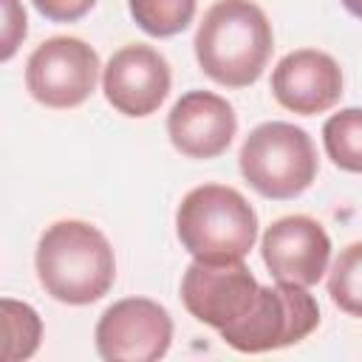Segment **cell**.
Here are the masks:
<instances>
[{
	"instance_id": "6da1fadb",
	"label": "cell",
	"mask_w": 362,
	"mask_h": 362,
	"mask_svg": "<svg viewBox=\"0 0 362 362\" xmlns=\"http://www.w3.org/2000/svg\"><path fill=\"white\" fill-rule=\"evenodd\" d=\"M201 71L223 88H249L269 65L274 34L266 11L252 0H218L195 31Z\"/></svg>"
},
{
	"instance_id": "7a4b0ae2",
	"label": "cell",
	"mask_w": 362,
	"mask_h": 362,
	"mask_svg": "<svg viewBox=\"0 0 362 362\" xmlns=\"http://www.w3.org/2000/svg\"><path fill=\"white\" fill-rule=\"evenodd\" d=\"M37 277L45 294L65 305L102 300L116 280V257L107 238L85 221H57L37 243Z\"/></svg>"
},
{
	"instance_id": "3957f363",
	"label": "cell",
	"mask_w": 362,
	"mask_h": 362,
	"mask_svg": "<svg viewBox=\"0 0 362 362\" xmlns=\"http://www.w3.org/2000/svg\"><path fill=\"white\" fill-rule=\"evenodd\" d=\"M175 232L195 260H243L257 240V215L235 187L201 184L181 198Z\"/></svg>"
},
{
	"instance_id": "277c9868",
	"label": "cell",
	"mask_w": 362,
	"mask_h": 362,
	"mask_svg": "<svg viewBox=\"0 0 362 362\" xmlns=\"http://www.w3.org/2000/svg\"><path fill=\"white\" fill-rule=\"evenodd\" d=\"M246 184L272 201L303 195L317 178V150L311 136L288 122L257 124L238 156Z\"/></svg>"
},
{
	"instance_id": "5b68a950",
	"label": "cell",
	"mask_w": 362,
	"mask_h": 362,
	"mask_svg": "<svg viewBox=\"0 0 362 362\" xmlns=\"http://www.w3.org/2000/svg\"><path fill=\"white\" fill-rule=\"evenodd\" d=\"M320 325V305L305 286L283 283L260 286L255 305L229 328H221V339L240 354H266L305 339Z\"/></svg>"
},
{
	"instance_id": "8992f818",
	"label": "cell",
	"mask_w": 362,
	"mask_h": 362,
	"mask_svg": "<svg viewBox=\"0 0 362 362\" xmlns=\"http://www.w3.org/2000/svg\"><path fill=\"white\" fill-rule=\"evenodd\" d=\"M99 79V54L79 37H51L25 62L28 93L54 110L79 107Z\"/></svg>"
},
{
	"instance_id": "52a82bcc",
	"label": "cell",
	"mask_w": 362,
	"mask_h": 362,
	"mask_svg": "<svg viewBox=\"0 0 362 362\" xmlns=\"http://www.w3.org/2000/svg\"><path fill=\"white\" fill-rule=\"evenodd\" d=\"M96 354L105 362H156L173 342V317L147 297H124L96 322Z\"/></svg>"
},
{
	"instance_id": "ba28073f",
	"label": "cell",
	"mask_w": 362,
	"mask_h": 362,
	"mask_svg": "<svg viewBox=\"0 0 362 362\" xmlns=\"http://www.w3.org/2000/svg\"><path fill=\"white\" fill-rule=\"evenodd\" d=\"M260 283L243 260L209 263L192 260L181 277L184 308L204 325L215 331L235 325L255 305Z\"/></svg>"
},
{
	"instance_id": "9c48e42d",
	"label": "cell",
	"mask_w": 362,
	"mask_h": 362,
	"mask_svg": "<svg viewBox=\"0 0 362 362\" xmlns=\"http://www.w3.org/2000/svg\"><path fill=\"white\" fill-rule=\"evenodd\" d=\"M260 252L274 280L308 288L317 286L328 269L331 238L320 221L308 215H286L266 229Z\"/></svg>"
},
{
	"instance_id": "30bf717a",
	"label": "cell",
	"mask_w": 362,
	"mask_h": 362,
	"mask_svg": "<svg viewBox=\"0 0 362 362\" xmlns=\"http://www.w3.org/2000/svg\"><path fill=\"white\" fill-rule=\"evenodd\" d=\"M102 90L119 113L144 119L156 113L170 93V65L156 48L130 42L107 59Z\"/></svg>"
},
{
	"instance_id": "8fae6325",
	"label": "cell",
	"mask_w": 362,
	"mask_h": 362,
	"mask_svg": "<svg viewBox=\"0 0 362 362\" xmlns=\"http://www.w3.org/2000/svg\"><path fill=\"white\" fill-rule=\"evenodd\" d=\"M238 130L235 107L212 90H187L167 116V136L187 158H218Z\"/></svg>"
},
{
	"instance_id": "7c38bea8",
	"label": "cell",
	"mask_w": 362,
	"mask_h": 362,
	"mask_svg": "<svg viewBox=\"0 0 362 362\" xmlns=\"http://www.w3.org/2000/svg\"><path fill=\"white\" fill-rule=\"evenodd\" d=\"M272 93L286 110L317 116L339 102L342 71L331 54L317 48H297L274 65Z\"/></svg>"
},
{
	"instance_id": "4fadbf2b",
	"label": "cell",
	"mask_w": 362,
	"mask_h": 362,
	"mask_svg": "<svg viewBox=\"0 0 362 362\" xmlns=\"http://www.w3.org/2000/svg\"><path fill=\"white\" fill-rule=\"evenodd\" d=\"M328 158L345 173H362V107H342L322 124Z\"/></svg>"
},
{
	"instance_id": "5bb4252c",
	"label": "cell",
	"mask_w": 362,
	"mask_h": 362,
	"mask_svg": "<svg viewBox=\"0 0 362 362\" xmlns=\"http://www.w3.org/2000/svg\"><path fill=\"white\" fill-rule=\"evenodd\" d=\"M0 314H3V359L20 362L34 356L42 337L40 314L28 303L11 300V297L0 300Z\"/></svg>"
},
{
	"instance_id": "9a60e30c",
	"label": "cell",
	"mask_w": 362,
	"mask_h": 362,
	"mask_svg": "<svg viewBox=\"0 0 362 362\" xmlns=\"http://www.w3.org/2000/svg\"><path fill=\"white\" fill-rule=\"evenodd\" d=\"M136 25L150 37H175L195 17V0H127Z\"/></svg>"
},
{
	"instance_id": "2e32d148",
	"label": "cell",
	"mask_w": 362,
	"mask_h": 362,
	"mask_svg": "<svg viewBox=\"0 0 362 362\" xmlns=\"http://www.w3.org/2000/svg\"><path fill=\"white\" fill-rule=\"evenodd\" d=\"M328 294L339 311L362 320V240L345 246L334 260L328 274Z\"/></svg>"
},
{
	"instance_id": "e0dca14e",
	"label": "cell",
	"mask_w": 362,
	"mask_h": 362,
	"mask_svg": "<svg viewBox=\"0 0 362 362\" xmlns=\"http://www.w3.org/2000/svg\"><path fill=\"white\" fill-rule=\"evenodd\" d=\"M31 3L51 23H76L96 6V0H31Z\"/></svg>"
},
{
	"instance_id": "ac0fdd59",
	"label": "cell",
	"mask_w": 362,
	"mask_h": 362,
	"mask_svg": "<svg viewBox=\"0 0 362 362\" xmlns=\"http://www.w3.org/2000/svg\"><path fill=\"white\" fill-rule=\"evenodd\" d=\"M3 11H6V25H3V59H11L17 42L25 37V11L20 8L17 0H3Z\"/></svg>"
},
{
	"instance_id": "d6986e66",
	"label": "cell",
	"mask_w": 362,
	"mask_h": 362,
	"mask_svg": "<svg viewBox=\"0 0 362 362\" xmlns=\"http://www.w3.org/2000/svg\"><path fill=\"white\" fill-rule=\"evenodd\" d=\"M342 6H345V11L348 14H354V17H359L362 20V0H339Z\"/></svg>"
}]
</instances>
